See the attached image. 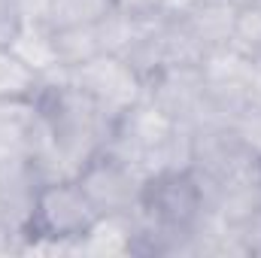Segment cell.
I'll return each mask as SVG.
<instances>
[{"mask_svg": "<svg viewBox=\"0 0 261 258\" xmlns=\"http://www.w3.org/2000/svg\"><path fill=\"white\" fill-rule=\"evenodd\" d=\"M97 219L76 176L43 179L34 192L21 249H76Z\"/></svg>", "mask_w": 261, "mask_h": 258, "instance_id": "cell-1", "label": "cell"}, {"mask_svg": "<svg viewBox=\"0 0 261 258\" xmlns=\"http://www.w3.org/2000/svg\"><path fill=\"white\" fill-rule=\"evenodd\" d=\"M67 79L79 85L113 122L146 97V79L125 55L103 52L79 67L64 70Z\"/></svg>", "mask_w": 261, "mask_h": 258, "instance_id": "cell-2", "label": "cell"}, {"mask_svg": "<svg viewBox=\"0 0 261 258\" xmlns=\"http://www.w3.org/2000/svg\"><path fill=\"white\" fill-rule=\"evenodd\" d=\"M143 179L146 176L137 167H130L125 158H119L110 149H100L97 155H91L76 173V183L82 186V192L88 194V200L97 210V216L134 213L137 203H140Z\"/></svg>", "mask_w": 261, "mask_h": 258, "instance_id": "cell-3", "label": "cell"}, {"mask_svg": "<svg viewBox=\"0 0 261 258\" xmlns=\"http://www.w3.org/2000/svg\"><path fill=\"white\" fill-rule=\"evenodd\" d=\"M146 97L173 122H206V76L200 64H173L146 79Z\"/></svg>", "mask_w": 261, "mask_h": 258, "instance_id": "cell-4", "label": "cell"}, {"mask_svg": "<svg viewBox=\"0 0 261 258\" xmlns=\"http://www.w3.org/2000/svg\"><path fill=\"white\" fill-rule=\"evenodd\" d=\"M234 18H237V3L234 0H197L189 9V15L179 18V21L189 28V34L195 37L197 46L210 55L216 49L231 46Z\"/></svg>", "mask_w": 261, "mask_h": 258, "instance_id": "cell-5", "label": "cell"}, {"mask_svg": "<svg viewBox=\"0 0 261 258\" xmlns=\"http://www.w3.org/2000/svg\"><path fill=\"white\" fill-rule=\"evenodd\" d=\"M6 49H12L24 64H31L37 73H43V76H52V73L61 70L58 55H55L52 28L43 18H24Z\"/></svg>", "mask_w": 261, "mask_h": 258, "instance_id": "cell-6", "label": "cell"}, {"mask_svg": "<svg viewBox=\"0 0 261 258\" xmlns=\"http://www.w3.org/2000/svg\"><path fill=\"white\" fill-rule=\"evenodd\" d=\"M46 76L24 64L12 49L0 46V104H34Z\"/></svg>", "mask_w": 261, "mask_h": 258, "instance_id": "cell-7", "label": "cell"}, {"mask_svg": "<svg viewBox=\"0 0 261 258\" xmlns=\"http://www.w3.org/2000/svg\"><path fill=\"white\" fill-rule=\"evenodd\" d=\"M113 0H46L43 6V21L52 31H64V28H85V24H97L103 18H110Z\"/></svg>", "mask_w": 261, "mask_h": 258, "instance_id": "cell-8", "label": "cell"}, {"mask_svg": "<svg viewBox=\"0 0 261 258\" xmlns=\"http://www.w3.org/2000/svg\"><path fill=\"white\" fill-rule=\"evenodd\" d=\"M231 49L261 64V0L237 3V18H234V34H231Z\"/></svg>", "mask_w": 261, "mask_h": 258, "instance_id": "cell-9", "label": "cell"}, {"mask_svg": "<svg viewBox=\"0 0 261 258\" xmlns=\"http://www.w3.org/2000/svg\"><path fill=\"white\" fill-rule=\"evenodd\" d=\"M225 125L231 131V137L237 140V146H240L252 161L261 164V97L243 104Z\"/></svg>", "mask_w": 261, "mask_h": 258, "instance_id": "cell-10", "label": "cell"}, {"mask_svg": "<svg viewBox=\"0 0 261 258\" xmlns=\"http://www.w3.org/2000/svg\"><path fill=\"white\" fill-rule=\"evenodd\" d=\"M237 252L249 258H261V207H255L249 216H243L237 225H231Z\"/></svg>", "mask_w": 261, "mask_h": 258, "instance_id": "cell-11", "label": "cell"}, {"mask_svg": "<svg viewBox=\"0 0 261 258\" xmlns=\"http://www.w3.org/2000/svg\"><path fill=\"white\" fill-rule=\"evenodd\" d=\"M164 0H113V9L128 15L134 21H146V18H158Z\"/></svg>", "mask_w": 261, "mask_h": 258, "instance_id": "cell-12", "label": "cell"}, {"mask_svg": "<svg viewBox=\"0 0 261 258\" xmlns=\"http://www.w3.org/2000/svg\"><path fill=\"white\" fill-rule=\"evenodd\" d=\"M21 21H24V15L18 12L15 0H0V46H9V40L15 37Z\"/></svg>", "mask_w": 261, "mask_h": 258, "instance_id": "cell-13", "label": "cell"}]
</instances>
